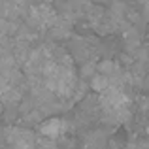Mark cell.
<instances>
[{"label":"cell","instance_id":"6da1fadb","mask_svg":"<svg viewBox=\"0 0 149 149\" xmlns=\"http://www.w3.org/2000/svg\"><path fill=\"white\" fill-rule=\"evenodd\" d=\"M6 143L11 149H34L36 138L30 130L26 128H17V127H10L6 130Z\"/></svg>","mask_w":149,"mask_h":149},{"label":"cell","instance_id":"7a4b0ae2","mask_svg":"<svg viewBox=\"0 0 149 149\" xmlns=\"http://www.w3.org/2000/svg\"><path fill=\"white\" fill-rule=\"evenodd\" d=\"M30 19H32L34 25L38 26H53L57 23V13L47 6V4H38V6H32L30 10Z\"/></svg>","mask_w":149,"mask_h":149},{"label":"cell","instance_id":"3957f363","mask_svg":"<svg viewBox=\"0 0 149 149\" xmlns=\"http://www.w3.org/2000/svg\"><path fill=\"white\" fill-rule=\"evenodd\" d=\"M42 136L44 138H51V140H57L61 134H64L66 130V121L58 119V117H53V119H47L45 123H42Z\"/></svg>","mask_w":149,"mask_h":149},{"label":"cell","instance_id":"277c9868","mask_svg":"<svg viewBox=\"0 0 149 149\" xmlns=\"http://www.w3.org/2000/svg\"><path fill=\"white\" fill-rule=\"evenodd\" d=\"M104 143H106V138L100 130L93 132V134H89L85 138V147L87 149H100V147H104Z\"/></svg>","mask_w":149,"mask_h":149},{"label":"cell","instance_id":"5b68a950","mask_svg":"<svg viewBox=\"0 0 149 149\" xmlns=\"http://www.w3.org/2000/svg\"><path fill=\"white\" fill-rule=\"evenodd\" d=\"M42 2H44V4H45V2H47V0H42Z\"/></svg>","mask_w":149,"mask_h":149},{"label":"cell","instance_id":"8992f818","mask_svg":"<svg viewBox=\"0 0 149 149\" xmlns=\"http://www.w3.org/2000/svg\"><path fill=\"white\" fill-rule=\"evenodd\" d=\"M0 113H2V108H0Z\"/></svg>","mask_w":149,"mask_h":149}]
</instances>
